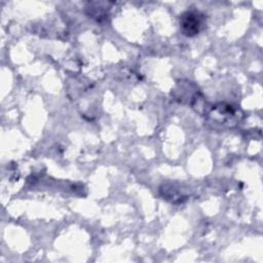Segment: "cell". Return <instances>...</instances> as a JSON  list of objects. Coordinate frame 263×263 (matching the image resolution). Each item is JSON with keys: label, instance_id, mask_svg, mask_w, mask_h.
Masks as SVG:
<instances>
[{"label": "cell", "instance_id": "1", "mask_svg": "<svg viewBox=\"0 0 263 263\" xmlns=\"http://www.w3.org/2000/svg\"><path fill=\"white\" fill-rule=\"evenodd\" d=\"M205 23L204 15L198 10H188L180 17V30L183 35L193 37L203 28Z\"/></svg>", "mask_w": 263, "mask_h": 263}]
</instances>
